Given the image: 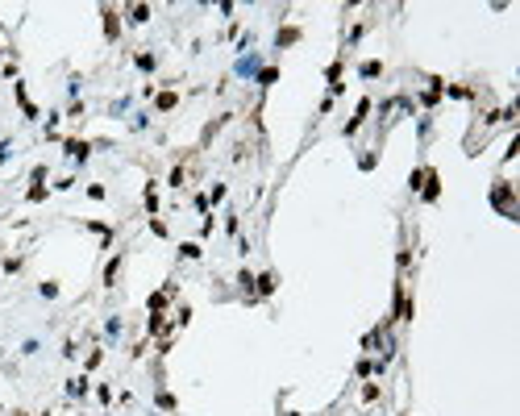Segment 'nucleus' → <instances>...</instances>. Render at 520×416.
<instances>
[{"mask_svg": "<svg viewBox=\"0 0 520 416\" xmlns=\"http://www.w3.org/2000/svg\"><path fill=\"white\" fill-rule=\"evenodd\" d=\"M117 275H121V258H112V262H108V267H104V283H108V287H112V279H117Z\"/></svg>", "mask_w": 520, "mask_h": 416, "instance_id": "nucleus-3", "label": "nucleus"}, {"mask_svg": "<svg viewBox=\"0 0 520 416\" xmlns=\"http://www.w3.org/2000/svg\"><path fill=\"white\" fill-rule=\"evenodd\" d=\"M424 200H437V171H424Z\"/></svg>", "mask_w": 520, "mask_h": 416, "instance_id": "nucleus-1", "label": "nucleus"}, {"mask_svg": "<svg viewBox=\"0 0 520 416\" xmlns=\"http://www.w3.org/2000/svg\"><path fill=\"white\" fill-rule=\"evenodd\" d=\"M146 17H150V9H146V5H133V9H129V21H138V25H142Z\"/></svg>", "mask_w": 520, "mask_h": 416, "instance_id": "nucleus-4", "label": "nucleus"}, {"mask_svg": "<svg viewBox=\"0 0 520 416\" xmlns=\"http://www.w3.org/2000/svg\"><path fill=\"white\" fill-rule=\"evenodd\" d=\"M175 100H179V96H175V92H163V96H159V108L167 113V108H175Z\"/></svg>", "mask_w": 520, "mask_h": 416, "instance_id": "nucleus-5", "label": "nucleus"}, {"mask_svg": "<svg viewBox=\"0 0 520 416\" xmlns=\"http://www.w3.org/2000/svg\"><path fill=\"white\" fill-rule=\"evenodd\" d=\"M300 38V29H283V34H279V46H287V42H296Z\"/></svg>", "mask_w": 520, "mask_h": 416, "instance_id": "nucleus-7", "label": "nucleus"}, {"mask_svg": "<svg viewBox=\"0 0 520 416\" xmlns=\"http://www.w3.org/2000/svg\"><path fill=\"white\" fill-rule=\"evenodd\" d=\"M104 34L117 38V13H112V9H104Z\"/></svg>", "mask_w": 520, "mask_h": 416, "instance_id": "nucleus-2", "label": "nucleus"}, {"mask_svg": "<svg viewBox=\"0 0 520 416\" xmlns=\"http://www.w3.org/2000/svg\"><path fill=\"white\" fill-rule=\"evenodd\" d=\"M258 292H262V296L275 292V275H262V279H258Z\"/></svg>", "mask_w": 520, "mask_h": 416, "instance_id": "nucleus-6", "label": "nucleus"}]
</instances>
